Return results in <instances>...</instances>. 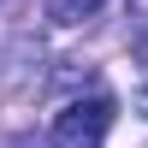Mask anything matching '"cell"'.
Listing matches in <instances>:
<instances>
[{"instance_id":"3957f363","label":"cell","mask_w":148,"mask_h":148,"mask_svg":"<svg viewBox=\"0 0 148 148\" xmlns=\"http://www.w3.org/2000/svg\"><path fill=\"white\" fill-rule=\"evenodd\" d=\"M125 18H130L136 36H148V0H125Z\"/></svg>"},{"instance_id":"6da1fadb","label":"cell","mask_w":148,"mask_h":148,"mask_svg":"<svg viewBox=\"0 0 148 148\" xmlns=\"http://www.w3.org/2000/svg\"><path fill=\"white\" fill-rule=\"evenodd\" d=\"M113 130V95H89V101H65V113H53L47 142L53 148H101Z\"/></svg>"},{"instance_id":"277c9868","label":"cell","mask_w":148,"mask_h":148,"mask_svg":"<svg viewBox=\"0 0 148 148\" xmlns=\"http://www.w3.org/2000/svg\"><path fill=\"white\" fill-rule=\"evenodd\" d=\"M136 113L148 119V83H142V89H136Z\"/></svg>"},{"instance_id":"7a4b0ae2","label":"cell","mask_w":148,"mask_h":148,"mask_svg":"<svg viewBox=\"0 0 148 148\" xmlns=\"http://www.w3.org/2000/svg\"><path fill=\"white\" fill-rule=\"evenodd\" d=\"M101 6H107V0H47V18H53L59 30H71V24H89Z\"/></svg>"}]
</instances>
